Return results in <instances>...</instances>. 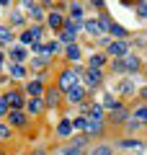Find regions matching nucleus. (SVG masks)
Returning a JSON list of instances; mask_svg holds the SVG:
<instances>
[{
	"label": "nucleus",
	"instance_id": "1",
	"mask_svg": "<svg viewBox=\"0 0 147 155\" xmlns=\"http://www.w3.org/2000/svg\"><path fill=\"white\" fill-rule=\"evenodd\" d=\"M85 31L90 36H101L103 31H111V21L109 18H93V21H85Z\"/></svg>",
	"mask_w": 147,
	"mask_h": 155
},
{
	"label": "nucleus",
	"instance_id": "2",
	"mask_svg": "<svg viewBox=\"0 0 147 155\" xmlns=\"http://www.w3.org/2000/svg\"><path fill=\"white\" fill-rule=\"evenodd\" d=\"M114 67H116V72H134V70H139V57L126 54L124 60H116Z\"/></svg>",
	"mask_w": 147,
	"mask_h": 155
},
{
	"label": "nucleus",
	"instance_id": "3",
	"mask_svg": "<svg viewBox=\"0 0 147 155\" xmlns=\"http://www.w3.org/2000/svg\"><path fill=\"white\" fill-rule=\"evenodd\" d=\"M77 85V72L75 70H65L60 75V88L62 91H70V88H75Z\"/></svg>",
	"mask_w": 147,
	"mask_h": 155
},
{
	"label": "nucleus",
	"instance_id": "4",
	"mask_svg": "<svg viewBox=\"0 0 147 155\" xmlns=\"http://www.w3.org/2000/svg\"><path fill=\"white\" fill-rule=\"evenodd\" d=\"M109 54H111V57H119V60H124V57L129 54L126 41H114V44H109Z\"/></svg>",
	"mask_w": 147,
	"mask_h": 155
},
{
	"label": "nucleus",
	"instance_id": "5",
	"mask_svg": "<svg viewBox=\"0 0 147 155\" xmlns=\"http://www.w3.org/2000/svg\"><path fill=\"white\" fill-rule=\"evenodd\" d=\"M75 34H77V26H75V23H70V26L62 28L60 39H62V41H67V44H72V41H75Z\"/></svg>",
	"mask_w": 147,
	"mask_h": 155
},
{
	"label": "nucleus",
	"instance_id": "6",
	"mask_svg": "<svg viewBox=\"0 0 147 155\" xmlns=\"http://www.w3.org/2000/svg\"><path fill=\"white\" fill-rule=\"evenodd\" d=\"M83 96H85V88H80V85H75V88H70V91H67V98H70L72 104H80V101H83Z\"/></svg>",
	"mask_w": 147,
	"mask_h": 155
},
{
	"label": "nucleus",
	"instance_id": "7",
	"mask_svg": "<svg viewBox=\"0 0 147 155\" xmlns=\"http://www.w3.org/2000/svg\"><path fill=\"white\" fill-rule=\"evenodd\" d=\"M98 83H101V70H88L85 72V85L93 88V85H98Z\"/></svg>",
	"mask_w": 147,
	"mask_h": 155
},
{
	"label": "nucleus",
	"instance_id": "8",
	"mask_svg": "<svg viewBox=\"0 0 147 155\" xmlns=\"http://www.w3.org/2000/svg\"><path fill=\"white\" fill-rule=\"evenodd\" d=\"M5 101H8V106H13V111H18V106H23L21 93H8V96H5Z\"/></svg>",
	"mask_w": 147,
	"mask_h": 155
},
{
	"label": "nucleus",
	"instance_id": "9",
	"mask_svg": "<svg viewBox=\"0 0 147 155\" xmlns=\"http://www.w3.org/2000/svg\"><path fill=\"white\" fill-rule=\"evenodd\" d=\"M8 122H11V124H16V127H21V124L26 122V116H23L21 111H13V109H11V111H8Z\"/></svg>",
	"mask_w": 147,
	"mask_h": 155
},
{
	"label": "nucleus",
	"instance_id": "10",
	"mask_svg": "<svg viewBox=\"0 0 147 155\" xmlns=\"http://www.w3.org/2000/svg\"><path fill=\"white\" fill-rule=\"evenodd\" d=\"M11 57H13V65H21L23 57H26V49H23V47H13V49H11Z\"/></svg>",
	"mask_w": 147,
	"mask_h": 155
},
{
	"label": "nucleus",
	"instance_id": "11",
	"mask_svg": "<svg viewBox=\"0 0 147 155\" xmlns=\"http://www.w3.org/2000/svg\"><path fill=\"white\" fill-rule=\"evenodd\" d=\"M132 119H134V122H139V124H147V106H139V109H134Z\"/></svg>",
	"mask_w": 147,
	"mask_h": 155
},
{
	"label": "nucleus",
	"instance_id": "12",
	"mask_svg": "<svg viewBox=\"0 0 147 155\" xmlns=\"http://www.w3.org/2000/svg\"><path fill=\"white\" fill-rule=\"evenodd\" d=\"M101 127H103V124H101V119H90V116H88V122H85V129H88L90 134L101 132Z\"/></svg>",
	"mask_w": 147,
	"mask_h": 155
},
{
	"label": "nucleus",
	"instance_id": "13",
	"mask_svg": "<svg viewBox=\"0 0 147 155\" xmlns=\"http://www.w3.org/2000/svg\"><path fill=\"white\" fill-rule=\"evenodd\" d=\"M67 60H72V62L80 60V47H77V44H70V47H67Z\"/></svg>",
	"mask_w": 147,
	"mask_h": 155
},
{
	"label": "nucleus",
	"instance_id": "14",
	"mask_svg": "<svg viewBox=\"0 0 147 155\" xmlns=\"http://www.w3.org/2000/svg\"><path fill=\"white\" fill-rule=\"evenodd\" d=\"M49 26H52V28H60L62 26V13H49Z\"/></svg>",
	"mask_w": 147,
	"mask_h": 155
},
{
	"label": "nucleus",
	"instance_id": "15",
	"mask_svg": "<svg viewBox=\"0 0 147 155\" xmlns=\"http://www.w3.org/2000/svg\"><path fill=\"white\" fill-rule=\"evenodd\" d=\"M57 101H60V91H57V88H49V91H47V104L54 106Z\"/></svg>",
	"mask_w": 147,
	"mask_h": 155
},
{
	"label": "nucleus",
	"instance_id": "16",
	"mask_svg": "<svg viewBox=\"0 0 147 155\" xmlns=\"http://www.w3.org/2000/svg\"><path fill=\"white\" fill-rule=\"evenodd\" d=\"M72 23H75V26H80V21H83V8L80 5H72Z\"/></svg>",
	"mask_w": 147,
	"mask_h": 155
},
{
	"label": "nucleus",
	"instance_id": "17",
	"mask_svg": "<svg viewBox=\"0 0 147 155\" xmlns=\"http://www.w3.org/2000/svg\"><path fill=\"white\" fill-rule=\"evenodd\" d=\"M41 91H44V85L39 83V80H34V83H28V93H31V96H36V98H39V96H41Z\"/></svg>",
	"mask_w": 147,
	"mask_h": 155
},
{
	"label": "nucleus",
	"instance_id": "18",
	"mask_svg": "<svg viewBox=\"0 0 147 155\" xmlns=\"http://www.w3.org/2000/svg\"><path fill=\"white\" fill-rule=\"evenodd\" d=\"M57 132H60L62 137H67V134L72 132V122H60V127H57Z\"/></svg>",
	"mask_w": 147,
	"mask_h": 155
},
{
	"label": "nucleus",
	"instance_id": "19",
	"mask_svg": "<svg viewBox=\"0 0 147 155\" xmlns=\"http://www.w3.org/2000/svg\"><path fill=\"white\" fill-rule=\"evenodd\" d=\"M106 62V57H101V54H96V57H90V70H98V67Z\"/></svg>",
	"mask_w": 147,
	"mask_h": 155
},
{
	"label": "nucleus",
	"instance_id": "20",
	"mask_svg": "<svg viewBox=\"0 0 147 155\" xmlns=\"http://www.w3.org/2000/svg\"><path fill=\"white\" fill-rule=\"evenodd\" d=\"M83 142H85V140H80V142L72 145V147H65L62 153H65V155H80V145H83Z\"/></svg>",
	"mask_w": 147,
	"mask_h": 155
},
{
	"label": "nucleus",
	"instance_id": "21",
	"mask_svg": "<svg viewBox=\"0 0 147 155\" xmlns=\"http://www.w3.org/2000/svg\"><path fill=\"white\" fill-rule=\"evenodd\" d=\"M132 91H134V85H132V83H129V80H124V83H121V85H119V93H121V96H129V93H132Z\"/></svg>",
	"mask_w": 147,
	"mask_h": 155
},
{
	"label": "nucleus",
	"instance_id": "22",
	"mask_svg": "<svg viewBox=\"0 0 147 155\" xmlns=\"http://www.w3.org/2000/svg\"><path fill=\"white\" fill-rule=\"evenodd\" d=\"M85 122H88V116H77V119H72V129H85Z\"/></svg>",
	"mask_w": 147,
	"mask_h": 155
},
{
	"label": "nucleus",
	"instance_id": "23",
	"mask_svg": "<svg viewBox=\"0 0 147 155\" xmlns=\"http://www.w3.org/2000/svg\"><path fill=\"white\" fill-rule=\"evenodd\" d=\"M121 147H129V150H134V147H142V145H139V140H121Z\"/></svg>",
	"mask_w": 147,
	"mask_h": 155
},
{
	"label": "nucleus",
	"instance_id": "24",
	"mask_svg": "<svg viewBox=\"0 0 147 155\" xmlns=\"http://www.w3.org/2000/svg\"><path fill=\"white\" fill-rule=\"evenodd\" d=\"M114 122H116V124H119V122H126V111L121 109V106L114 111Z\"/></svg>",
	"mask_w": 147,
	"mask_h": 155
},
{
	"label": "nucleus",
	"instance_id": "25",
	"mask_svg": "<svg viewBox=\"0 0 147 155\" xmlns=\"http://www.w3.org/2000/svg\"><path fill=\"white\" fill-rule=\"evenodd\" d=\"M26 8H28V11H31V16L36 18V21H39V18H41V8H39V5H34V3H26Z\"/></svg>",
	"mask_w": 147,
	"mask_h": 155
},
{
	"label": "nucleus",
	"instance_id": "26",
	"mask_svg": "<svg viewBox=\"0 0 147 155\" xmlns=\"http://www.w3.org/2000/svg\"><path fill=\"white\" fill-rule=\"evenodd\" d=\"M41 106H44L41 101H39V98H34L31 104H28V111H31V114H39V111H41Z\"/></svg>",
	"mask_w": 147,
	"mask_h": 155
},
{
	"label": "nucleus",
	"instance_id": "27",
	"mask_svg": "<svg viewBox=\"0 0 147 155\" xmlns=\"http://www.w3.org/2000/svg\"><path fill=\"white\" fill-rule=\"evenodd\" d=\"M103 106H109V109H119V104H116V98H114V96H103Z\"/></svg>",
	"mask_w": 147,
	"mask_h": 155
},
{
	"label": "nucleus",
	"instance_id": "28",
	"mask_svg": "<svg viewBox=\"0 0 147 155\" xmlns=\"http://www.w3.org/2000/svg\"><path fill=\"white\" fill-rule=\"evenodd\" d=\"M11 75H13V78H23V75H26L23 65H13V67H11Z\"/></svg>",
	"mask_w": 147,
	"mask_h": 155
},
{
	"label": "nucleus",
	"instance_id": "29",
	"mask_svg": "<svg viewBox=\"0 0 147 155\" xmlns=\"http://www.w3.org/2000/svg\"><path fill=\"white\" fill-rule=\"evenodd\" d=\"M90 155H114V153H111V147H106V145H101V147H96V150H93Z\"/></svg>",
	"mask_w": 147,
	"mask_h": 155
},
{
	"label": "nucleus",
	"instance_id": "30",
	"mask_svg": "<svg viewBox=\"0 0 147 155\" xmlns=\"http://www.w3.org/2000/svg\"><path fill=\"white\" fill-rule=\"evenodd\" d=\"M101 116H103V109H101V106H93L90 109V119H101Z\"/></svg>",
	"mask_w": 147,
	"mask_h": 155
},
{
	"label": "nucleus",
	"instance_id": "31",
	"mask_svg": "<svg viewBox=\"0 0 147 155\" xmlns=\"http://www.w3.org/2000/svg\"><path fill=\"white\" fill-rule=\"evenodd\" d=\"M111 34H114V36H126V28H121V26H114V23H111Z\"/></svg>",
	"mask_w": 147,
	"mask_h": 155
},
{
	"label": "nucleus",
	"instance_id": "32",
	"mask_svg": "<svg viewBox=\"0 0 147 155\" xmlns=\"http://www.w3.org/2000/svg\"><path fill=\"white\" fill-rule=\"evenodd\" d=\"M0 41H11V28H3V26H0Z\"/></svg>",
	"mask_w": 147,
	"mask_h": 155
},
{
	"label": "nucleus",
	"instance_id": "33",
	"mask_svg": "<svg viewBox=\"0 0 147 155\" xmlns=\"http://www.w3.org/2000/svg\"><path fill=\"white\" fill-rule=\"evenodd\" d=\"M137 13H139L142 18H147V3H139V8H137Z\"/></svg>",
	"mask_w": 147,
	"mask_h": 155
},
{
	"label": "nucleus",
	"instance_id": "34",
	"mask_svg": "<svg viewBox=\"0 0 147 155\" xmlns=\"http://www.w3.org/2000/svg\"><path fill=\"white\" fill-rule=\"evenodd\" d=\"M8 134H11V129H8V127H5V124H0V140H5V137H8Z\"/></svg>",
	"mask_w": 147,
	"mask_h": 155
},
{
	"label": "nucleus",
	"instance_id": "35",
	"mask_svg": "<svg viewBox=\"0 0 147 155\" xmlns=\"http://www.w3.org/2000/svg\"><path fill=\"white\" fill-rule=\"evenodd\" d=\"M3 114H8V101L5 98H0V116Z\"/></svg>",
	"mask_w": 147,
	"mask_h": 155
},
{
	"label": "nucleus",
	"instance_id": "36",
	"mask_svg": "<svg viewBox=\"0 0 147 155\" xmlns=\"http://www.w3.org/2000/svg\"><path fill=\"white\" fill-rule=\"evenodd\" d=\"M139 96H142V98L147 101V88H142V91H139Z\"/></svg>",
	"mask_w": 147,
	"mask_h": 155
},
{
	"label": "nucleus",
	"instance_id": "37",
	"mask_svg": "<svg viewBox=\"0 0 147 155\" xmlns=\"http://www.w3.org/2000/svg\"><path fill=\"white\" fill-rule=\"evenodd\" d=\"M0 65H3V54H0Z\"/></svg>",
	"mask_w": 147,
	"mask_h": 155
}]
</instances>
